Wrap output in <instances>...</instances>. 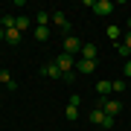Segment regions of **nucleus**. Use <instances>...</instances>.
Listing matches in <instances>:
<instances>
[{
	"label": "nucleus",
	"instance_id": "obj_18",
	"mask_svg": "<svg viewBox=\"0 0 131 131\" xmlns=\"http://www.w3.org/2000/svg\"><path fill=\"white\" fill-rule=\"evenodd\" d=\"M111 90H114V93H122V90H125V82H122V79L111 82Z\"/></svg>",
	"mask_w": 131,
	"mask_h": 131
},
{
	"label": "nucleus",
	"instance_id": "obj_7",
	"mask_svg": "<svg viewBox=\"0 0 131 131\" xmlns=\"http://www.w3.org/2000/svg\"><path fill=\"white\" fill-rule=\"evenodd\" d=\"M93 12H96V15H111V12H114V3H111V0H96Z\"/></svg>",
	"mask_w": 131,
	"mask_h": 131
},
{
	"label": "nucleus",
	"instance_id": "obj_13",
	"mask_svg": "<svg viewBox=\"0 0 131 131\" xmlns=\"http://www.w3.org/2000/svg\"><path fill=\"white\" fill-rule=\"evenodd\" d=\"M64 117L70 119V122H76V119H79V105H70V102H67V111H64Z\"/></svg>",
	"mask_w": 131,
	"mask_h": 131
},
{
	"label": "nucleus",
	"instance_id": "obj_22",
	"mask_svg": "<svg viewBox=\"0 0 131 131\" xmlns=\"http://www.w3.org/2000/svg\"><path fill=\"white\" fill-rule=\"evenodd\" d=\"M122 44H125V47L131 50V32H125V41H122Z\"/></svg>",
	"mask_w": 131,
	"mask_h": 131
},
{
	"label": "nucleus",
	"instance_id": "obj_9",
	"mask_svg": "<svg viewBox=\"0 0 131 131\" xmlns=\"http://www.w3.org/2000/svg\"><path fill=\"white\" fill-rule=\"evenodd\" d=\"M88 119H90V122H96V125H102V122H105V108L96 102V108L90 111V117H88Z\"/></svg>",
	"mask_w": 131,
	"mask_h": 131
},
{
	"label": "nucleus",
	"instance_id": "obj_8",
	"mask_svg": "<svg viewBox=\"0 0 131 131\" xmlns=\"http://www.w3.org/2000/svg\"><path fill=\"white\" fill-rule=\"evenodd\" d=\"M41 76H50V79H61V70L56 67V61H50V64L41 67Z\"/></svg>",
	"mask_w": 131,
	"mask_h": 131
},
{
	"label": "nucleus",
	"instance_id": "obj_16",
	"mask_svg": "<svg viewBox=\"0 0 131 131\" xmlns=\"http://www.w3.org/2000/svg\"><path fill=\"white\" fill-rule=\"evenodd\" d=\"M105 32H108V38H111V41H117V38L122 35V32H119V26H117V24H111V26H108V29H105Z\"/></svg>",
	"mask_w": 131,
	"mask_h": 131
},
{
	"label": "nucleus",
	"instance_id": "obj_15",
	"mask_svg": "<svg viewBox=\"0 0 131 131\" xmlns=\"http://www.w3.org/2000/svg\"><path fill=\"white\" fill-rule=\"evenodd\" d=\"M50 18H52L50 12H38V24L35 26H50Z\"/></svg>",
	"mask_w": 131,
	"mask_h": 131
},
{
	"label": "nucleus",
	"instance_id": "obj_3",
	"mask_svg": "<svg viewBox=\"0 0 131 131\" xmlns=\"http://www.w3.org/2000/svg\"><path fill=\"white\" fill-rule=\"evenodd\" d=\"M76 73H79V76H93L96 73V61L79 58V61H76Z\"/></svg>",
	"mask_w": 131,
	"mask_h": 131
},
{
	"label": "nucleus",
	"instance_id": "obj_5",
	"mask_svg": "<svg viewBox=\"0 0 131 131\" xmlns=\"http://www.w3.org/2000/svg\"><path fill=\"white\" fill-rule=\"evenodd\" d=\"M96 52H99V50H96V44H93V41H88V44H82V52H79V56H82V58H88V61H96Z\"/></svg>",
	"mask_w": 131,
	"mask_h": 131
},
{
	"label": "nucleus",
	"instance_id": "obj_20",
	"mask_svg": "<svg viewBox=\"0 0 131 131\" xmlns=\"http://www.w3.org/2000/svg\"><path fill=\"white\" fill-rule=\"evenodd\" d=\"M0 82H3V84H12L15 79H12V76H9V73H6V70H0Z\"/></svg>",
	"mask_w": 131,
	"mask_h": 131
},
{
	"label": "nucleus",
	"instance_id": "obj_4",
	"mask_svg": "<svg viewBox=\"0 0 131 131\" xmlns=\"http://www.w3.org/2000/svg\"><path fill=\"white\" fill-rule=\"evenodd\" d=\"M99 105L105 108V114H108V117H117V114L122 111V102H111L108 96H105V99H99Z\"/></svg>",
	"mask_w": 131,
	"mask_h": 131
},
{
	"label": "nucleus",
	"instance_id": "obj_1",
	"mask_svg": "<svg viewBox=\"0 0 131 131\" xmlns=\"http://www.w3.org/2000/svg\"><path fill=\"white\" fill-rule=\"evenodd\" d=\"M56 67L61 70V76L76 70V56H67V52H61V56H56Z\"/></svg>",
	"mask_w": 131,
	"mask_h": 131
},
{
	"label": "nucleus",
	"instance_id": "obj_23",
	"mask_svg": "<svg viewBox=\"0 0 131 131\" xmlns=\"http://www.w3.org/2000/svg\"><path fill=\"white\" fill-rule=\"evenodd\" d=\"M125 76H128V79H131V58L125 61Z\"/></svg>",
	"mask_w": 131,
	"mask_h": 131
},
{
	"label": "nucleus",
	"instance_id": "obj_6",
	"mask_svg": "<svg viewBox=\"0 0 131 131\" xmlns=\"http://www.w3.org/2000/svg\"><path fill=\"white\" fill-rule=\"evenodd\" d=\"M52 24H56V26H61V29H64V32H70V20H67L64 18V12H52Z\"/></svg>",
	"mask_w": 131,
	"mask_h": 131
},
{
	"label": "nucleus",
	"instance_id": "obj_11",
	"mask_svg": "<svg viewBox=\"0 0 131 131\" xmlns=\"http://www.w3.org/2000/svg\"><path fill=\"white\" fill-rule=\"evenodd\" d=\"M96 93H99V99H105L108 93H111V82H108V79H102V82H96Z\"/></svg>",
	"mask_w": 131,
	"mask_h": 131
},
{
	"label": "nucleus",
	"instance_id": "obj_10",
	"mask_svg": "<svg viewBox=\"0 0 131 131\" xmlns=\"http://www.w3.org/2000/svg\"><path fill=\"white\" fill-rule=\"evenodd\" d=\"M32 26V20L26 18V15H18V18H15V29H18V32H24V29H29Z\"/></svg>",
	"mask_w": 131,
	"mask_h": 131
},
{
	"label": "nucleus",
	"instance_id": "obj_12",
	"mask_svg": "<svg viewBox=\"0 0 131 131\" xmlns=\"http://www.w3.org/2000/svg\"><path fill=\"white\" fill-rule=\"evenodd\" d=\"M6 44H12V47L20 44V32H18V29H6Z\"/></svg>",
	"mask_w": 131,
	"mask_h": 131
},
{
	"label": "nucleus",
	"instance_id": "obj_19",
	"mask_svg": "<svg viewBox=\"0 0 131 131\" xmlns=\"http://www.w3.org/2000/svg\"><path fill=\"white\" fill-rule=\"evenodd\" d=\"M76 76H79V73H76V70H70V73H64V76H61V79H64L67 84H73V82H76Z\"/></svg>",
	"mask_w": 131,
	"mask_h": 131
},
{
	"label": "nucleus",
	"instance_id": "obj_14",
	"mask_svg": "<svg viewBox=\"0 0 131 131\" xmlns=\"http://www.w3.org/2000/svg\"><path fill=\"white\" fill-rule=\"evenodd\" d=\"M35 41H47V38H50V26H35Z\"/></svg>",
	"mask_w": 131,
	"mask_h": 131
},
{
	"label": "nucleus",
	"instance_id": "obj_25",
	"mask_svg": "<svg viewBox=\"0 0 131 131\" xmlns=\"http://www.w3.org/2000/svg\"><path fill=\"white\" fill-rule=\"evenodd\" d=\"M128 32H131V15H128Z\"/></svg>",
	"mask_w": 131,
	"mask_h": 131
},
{
	"label": "nucleus",
	"instance_id": "obj_21",
	"mask_svg": "<svg viewBox=\"0 0 131 131\" xmlns=\"http://www.w3.org/2000/svg\"><path fill=\"white\" fill-rule=\"evenodd\" d=\"M117 52H119V56H128V52H131V50H128V47H125V44H122V41H119V44H117Z\"/></svg>",
	"mask_w": 131,
	"mask_h": 131
},
{
	"label": "nucleus",
	"instance_id": "obj_24",
	"mask_svg": "<svg viewBox=\"0 0 131 131\" xmlns=\"http://www.w3.org/2000/svg\"><path fill=\"white\" fill-rule=\"evenodd\" d=\"M0 41H6V29L3 26H0Z\"/></svg>",
	"mask_w": 131,
	"mask_h": 131
},
{
	"label": "nucleus",
	"instance_id": "obj_17",
	"mask_svg": "<svg viewBox=\"0 0 131 131\" xmlns=\"http://www.w3.org/2000/svg\"><path fill=\"white\" fill-rule=\"evenodd\" d=\"M0 26L3 29H15V18L12 15H3V18H0Z\"/></svg>",
	"mask_w": 131,
	"mask_h": 131
},
{
	"label": "nucleus",
	"instance_id": "obj_2",
	"mask_svg": "<svg viewBox=\"0 0 131 131\" xmlns=\"http://www.w3.org/2000/svg\"><path fill=\"white\" fill-rule=\"evenodd\" d=\"M64 52H67V56H79V52H82V41L73 32H67V38H64Z\"/></svg>",
	"mask_w": 131,
	"mask_h": 131
}]
</instances>
